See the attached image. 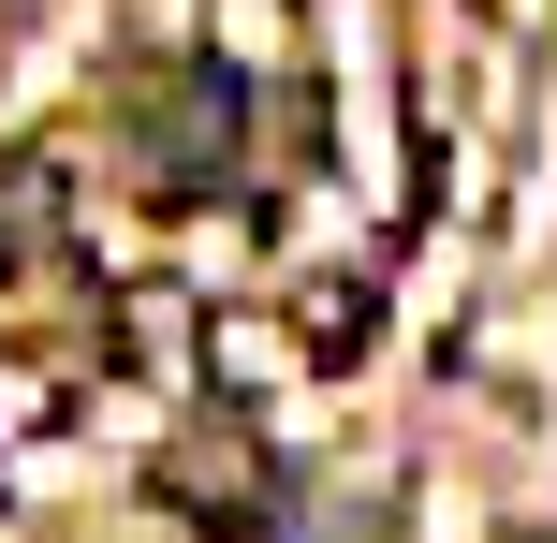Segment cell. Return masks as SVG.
<instances>
[{"instance_id": "277c9868", "label": "cell", "mask_w": 557, "mask_h": 543, "mask_svg": "<svg viewBox=\"0 0 557 543\" xmlns=\"http://www.w3.org/2000/svg\"><path fill=\"white\" fill-rule=\"evenodd\" d=\"M206 368H221V397H235V382H278V368H308V353H294V323H250V309H221V323H206Z\"/></svg>"}, {"instance_id": "6da1fadb", "label": "cell", "mask_w": 557, "mask_h": 543, "mask_svg": "<svg viewBox=\"0 0 557 543\" xmlns=\"http://www.w3.org/2000/svg\"><path fill=\"white\" fill-rule=\"evenodd\" d=\"M147 485L176 499V515H206V529H264V456L235 427H191V441H162V470Z\"/></svg>"}, {"instance_id": "3957f363", "label": "cell", "mask_w": 557, "mask_h": 543, "mask_svg": "<svg viewBox=\"0 0 557 543\" xmlns=\"http://www.w3.org/2000/svg\"><path fill=\"white\" fill-rule=\"evenodd\" d=\"M206 45H221V74H278L294 59V0H206Z\"/></svg>"}, {"instance_id": "7a4b0ae2", "label": "cell", "mask_w": 557, "mask_h": 543, "mask_svg": "<svg viewBox=\"0 0 557 543\" xmlns=\"http://www.w3.org/2000/svg\"><path fill=\"white\" fill-rule=\"evenodd\" d=\"M367 338H382V280H308L294 294V353L308 368H352Z\"/></svg>"}]
</instances>
